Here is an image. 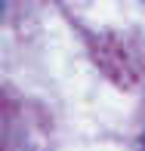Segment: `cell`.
<instances>
[]
</instances>
